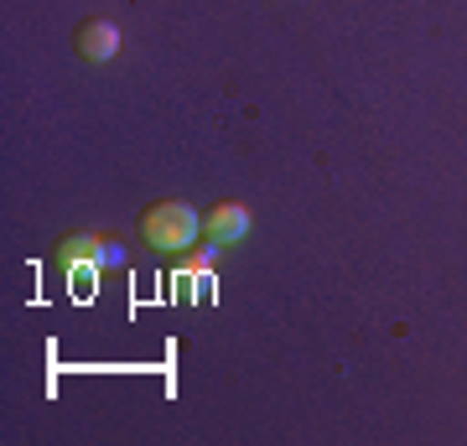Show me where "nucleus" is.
<instances>
[{"label":"nucleus","instance_id":"nucleus-1","mask_svg":"<svg viewBox=\"0 0 467 446\" xmlns=\"http://www.w3.org/2000/svg\"><path fill=\"white\" fill-rule=\"evenodd\" d=\"M52 254H57V264H63V275H67V285H73L78 301L99 296L104 270H125V260H130L115 233H67Z\"/></svg>","mask_w":467,"mask_h":446},{"label":"nucleus","instance_id":"nucleus-2","mask_svg":"<svg viewBox=\"0 0 467 446\" xmlns=\"http://www.w3.org/2000/svg\"><path fill=\"white\" fill-rule=\"evenodd\" d=\"M198 233H202V213L182 198H161L140 213V239L156 254H182V249L198 244Z\"/></svg>","mask_w":467,"mask_h":446},{"label":"nucleus","instance_id":"nucleus-3","mask_svg":"<svg viewBox=\"0 0 467 446\" xmlns=\"http://www.w3.org/2000/svg\"><path fill=\"white\" fill-rule=\"evenodd\" d=\"M250 233V208L244 202H213L208 213H202V239L208 244H239Z\"/></svg>","mask_w":467,"mask_h":446},{"label":"nucleus","instance_id":"nucleus-4","mask_svg":"<svg viewBox=\"0 0 467 446\" xmlns=\"http://www.w3.org/2000/svg\"><path fill=\"white\" fill-rule=\"evenodd\" d=\"M115 52H119V26L109 16H94L78 26V57L84 63H109Z\"/></svg>","mask_w":467,"mask_h":446}]
</instances>
